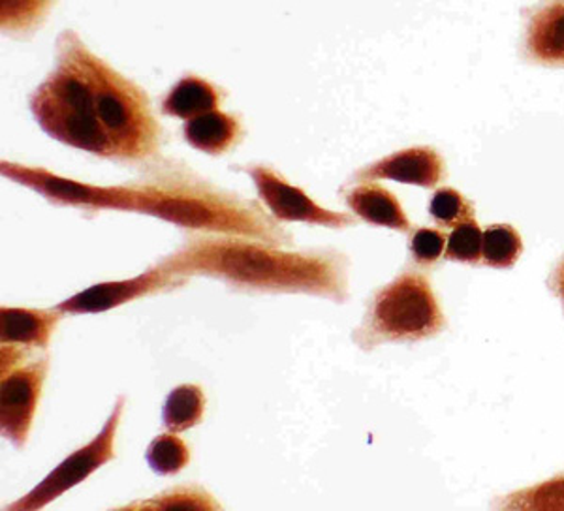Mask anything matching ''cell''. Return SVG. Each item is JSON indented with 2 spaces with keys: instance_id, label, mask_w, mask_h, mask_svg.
<instances>
[{
  "instance_id": "cell-1",
  "label": "cell",
  "mask_w": 564,
  "mask_h": 511,
  "mask_svg": "<svg viewBox=\"0 0 564 511\" xmlns=\"http://www.w3.org/2000/svg\"><path fill=\"white\" fill-rule=\"evenodd\" d=\"M45 134L100 159L148 162L161 151L162 128L149 96L85 45L77 32L57 39V66L31 96Z\"/></svg>"
},
{
  "instance_id": "cell-2",
  "label": "cell",
  "mask_w": 564,
  "mask_h": 511,
  "mask_svg": "<svg viewBox=\"0 0 564 511\" xmlns=\"http://www.w3.org/2000/svg\"><path fill=\"white\" fill-rule=\"evenodd\" d=\"M159 265L174 275L212 276L238 290L348 300V260L334 250L286 252L247 237L202 233Z\"/></svg>"
},
{
  "instance_id": "cell-3",
  "label": "cell",
  "mask_w": 564,
  "mask_h": 511,
  "mask_svg": "<svg viewBox=\"0 0 564 511\" xmlns=\"http://www.w3.org/2000/svg\"><path fill=\"white\" fill-rule=\"evenodd\" d=\"M124 211L162 218L180 228L257 239L273 247L292 244L276 218L260 205L223 192L181 167H166L148 180L124 186Z\"/></svg>"
},
{
  "instance_id": "cell-4",
  "label": "cell",
  "mask_w": 564,
  "mask_h": 511,
  "mask_svg": "<svg viewBox=\"0 0 564 511\" xmlns=\"http://www.w3.org/2000/svg\"><path fill=\"white\" fill-rule=\"evenodd\" d=\"M444 327L446 318L430 279L409 269L372 295L352 339L359 348L375 350L388 343L433 339Z\"/></svg>"
},
{
  "instance_id": "cell-5",
  "label": "cell",
  "mask_w": 564,
  "mask_h": 511,
  "mask_svg": "<svg viewBox=\"0 0 564 511\" xmlns=\"http://www.w3.org/2000/svg\"><path fill=\"white\" fill-rule=\"evenodd\" d=\"M127 399L119 396L113 410L109 414L108 422L102 431L98 433L87 446L79 447L74 454L68 455L58 467L45 476L33 491L26 492L23 499L8 505L7 511H34L42 510L53 500L63 497L72 487L79 486L82 481L89 478L90 474L97 472L109 460L116 459V436L119 423H121L122 410Z\"/></svg>"
},
{
  "instance_id": "cell-6",
  "label": "cell",
  "mask_w": 564,
  "mask_h": 511,
  "mask_svg": "<svg viewBox=\"0 0 564 511\" xmlns=\"http://www.w3.org/2000/svg\"><path fill=\"white\" fill-rule=\"evenodd\" d=\"M47 371L50 358L45 356L13 371L2 372L0 428L2 436L15 447H23L29 441Z\"/></svg>"
},
{
  "instance_id": "cell-7",
  "label": "cell",
  "mask_w": 564,
  "mask_h": 511,
  "mask_svg": "<svg viewBox=\"0 0 564 511\" xmlns=\"http://www.w3.org/2000/svg\"><path fill=\"white\" fill-rule=\"evenodd\" d=\"M0 172L8 180L39 192L53 204L70 205V207L90 209V211H100V209L122 211L124 207L122 186L87 185V183L58 177L44 167L23 166L13 162H2Z\"/></svg>"
},
{
  "instance_id": "cell-8",
  "label": "cell",
  "mask_w": 564,
  "mask_h": 511,
  "mask_svg": "<svg viewBox=\"0 0 564 511\" xmlns=\"http://www.w3.org/2000/svg\"><path fill=\"white\" fill-rule=\"evenodd\" d=\"M249 173L263 204L268 205L271 215L282 222H305L326 228H348L356 226V218L348 213H335L324 209L308 198L307 194L290 185L281 173L268 166L243 167Z\"/></svg>"
},
{
  "instance_id": "cell-9",
  "label": "cell",
  "mask_w": 564,
  "mask_h": 511,
  "mask_svg": "<svg viewBox=\"0 0 564 511\" xmlns=\"http://www.w3.org/2000/svg\"><path fill=\"white\" fill-rule=\"evenodd\" d=\"M188 276L167 273L161 265L149 269L143 275L134 276L129 281L102 282L87 287L84 292L74 295L70 300L58 303L57 311L63 314H98L109 308L121 307L124 303L140 300L145 295L166 292L172 287L185 286Z\"/></svg>"
},
{
  "instance_id": "cell-10",
  "label": "cell",
  "mask_w": 564,
  "mask_h": 511,
  "mask_svg": "<svg viewBox=\"0 0 564 511\" xmlns=\"http://www.w3.org/2000/svg\"><path fill=\"white\" fill-rule=\"evenodd\" d=\"M446 175L441 154L433 148H411L384 156L354 173L356 181H395L404 185L435 188Z\"/></svg>"
},
{
  "instance_id": "cell-11",
  "label": "cell",
  "mask_w": 564,
  "mask_h": 511,
  "mask_svg": "<svg viewBox=\"0 0 564 511\" xmlns=\"http://www.w3.org/2000/svg\"><path fill=\"white\" fill-rule=\"evenodd\" d=\"M527 57L532 63L564 64V0H542L529 18Z\"/></svg>"
},
{
  "instance_id": "cell-12",
  "label": "cell",
  "mask_w": 564,
  "mask_h": 511,
  "mask_svg": "<svg viewBox=\"0 0 564 511\" xmlns=\"http://www.w3.org/2000/svg\"><path fill=\"white\" fill-rule=\"evenodd\" d=\"M61 314L53 311L34 308H2L0 311V339L2 345L26 346V348H47L53 331L57 327Z\"/></svg>"
},
{
  "instance_id": "cell-13",
  "label": "cell",
  "mask_w": 564,
  "mask_h": 511,
  "mask_svg": "<svg viewBox=\"0 0 564 511\" xmlns=\"http://www.w3.org/2000/svg\"><path fill=\"white\" fill-rule=\"evenodd\" d=\"M347 205L356 217L366 222L395 231H411L412 224L403 211V205L384 186L366 183L347 194Z\"/></svg>"
},
{
  "instance_id": "cell-14",
  "label": "cell",
  "mask_w": 564,
  "mask_h": 511,
  "mask_svg": "<svg viewBox=\"0 0 564 511\" xmlns=\"http://www.w3.org/2000/svg\"><path fill=\"white\" fill-rule=\"evenodd\" d=\"M186 143L207 154H225L238 145L243 128L238 117L228 116L220 109L188 119L183 127Z\"/></svg>"
},
{
  "instance_id": "cell-15",
  "label": "cell",
  "mask_w": 564,
  "mask_h": 511,
  "mask_svg": "<svg viewBox=\"0 0 564 511\" xmlns=\"http://www.w3.org/2000/svg\"><path fill=\"white\" fill-rule=\"evenodd\" d=\"M225 100V93L206 79L186 76L180 84L172 87L166 98L162 100L161 111L164 116L194 119V117L218 109Z\"/></svg>"
},
{
  "instance_id": "cell-16",
  "label": "cell",
  "mask_w": 564,
  "mask_h": 511,
  "mask_svg": "<svg viewBox=\"0 0 564 511\" xmlns=\"http://www.w3.org/2000/svg\"><path fill=\"white\" fill-rule=\"evenodd\" d=\"M206 395L199 385L183 383L167 395L162 422L170 433H183L204 420Z\"/></svg>"
},
{
  "instance_id": "cell-17",
  "label": "cell",
  "mask_w": 564,
  "mask_h": 511,
  "mask_svg": "<svg viewBox=\"0 0 564 511\" xmlns=\"http://www.w3.org/2000/svg\"><path fill=\"white\" fill-rule=\"evenodd\" d=\"M495 508L502 511H564V472L500 497Z\"/></svg>"
},
{
  "instance_id": "cell-18",
  "label": "cell",
  "mask_w": 564,
  "mask_h": 511,
  "mask_svg": "<svg viewBox=\"0 0 564 511\" xmlns=\"http://www.w3.org/2000/svg\"><path fill=\"white\" fill-rule=\"evenodd\" d=\"M57 0H0V26L12 36H26L44 23Z\"/></svg>"
},
{
  "instance_id": "cell-19",
  "label": "cell",
  "mask_w": 564,
  "mask_h": 511,
  "mask_svg": "<svg viewBox=\"0 0 564 511\" xmlns=\"http://www.w3.org/2000/svg\"><path fill=\"white\" fill-rule=\"evenodd\" d=\"M523 241L518 231L508 224H494L484 231L481 262L495 269H510L520 260Z\"/></svg>"
},
{
  "instance_id": "cell-20",
  "label": "cell",
  "mask_w": 564,
  "mask_h": 511,
  "mask_svg": "<svg viewBox=\"0 0 564 511\" xmlns=\"http://www.w3.org/2000/svg\"><path fill=\"white\" fill-rule=\"evenodd\" d=\"M220 510L223 505L212 494L198 486L175 487L170 491L156 494L153 499L140 500L134 504L122 505L119 510Z\"/></svg>"
},
{
  "instance_id": "cell-21",
  "label": "cell",
  "mask_w": 564,
  "mask_h": 511,
  "mask_svg": "<svg viewBox=\"0 0 564 511\" xmlns=\"http://www.w3.org/2000/svg\"><path fill=\"white\" fill-rule=\"evenodd\" d=\"M149 467L161 476H174L191 463V449L175 433L156 436L148 447Z\"/></svg>"
},
{
  "instance_id": "cell-22",
  "label": "cell",
  "mask_w": 564,
  "mask_h": 511,
  "mask_svg": "<svg viewBox=\"0 0 564 511\" xmlns=\"http://www.w3.org/2000/svg\"><path fill=\"white\" fill-rule=\"evenodd\" d=\"M481 244H484V231L480 226L473 220L454 226V230L446 241V252L444 258L452 262L478 263L481 260Z\"/></svg>"
},
{
  "instance_id": "cell-23",
  "label": "cell",
  "mask_w": 564,
  "mask_h": 511,
  "mask_svg": "<svg viewBox=\"0 0 564 511\" xmlns=\"http://www.w3.org/2000/svg\"><path fill=\"white\" fill-rule=\"evenodd\" d=\"M431 217L444 228H454L457 224L475 218V205L470 204L462 192L454 188H441L430 202Z\"/></svg>"
},
{
  "instance_id": "cell-24",
  "label": "cell",
  "mask_w": 564,
  "mask_h": 511,
  "mask_svg": "<svg viewBox=\"0 0 564 511\" xmlns=\"http://www.w3.org/2000/svg\"><path fill=\"white\" fill-rule=\"evenodd\" d=\"M448 237L435 228H420L411 237L412 258L422 265H433L446 252Z\"/></svg>"
},
{
  "instance_id": "cell-25",
  "label": "cell",
  "mask_w": 564,
  "mask_h": 511,
  "mask_svg": "<svg viewBox=\"0 0 564 511\" xmlns=\"http://www.w3.org/2000/svg\"><path fill=\"white\" fill-rule=\"evenodd\" d=\"M550 287L553 290V294L557 295L558 300L563 301L564 307V258L558 263L555 271H553L552 279H550Z\"/></svg>"
}]
</instances>
